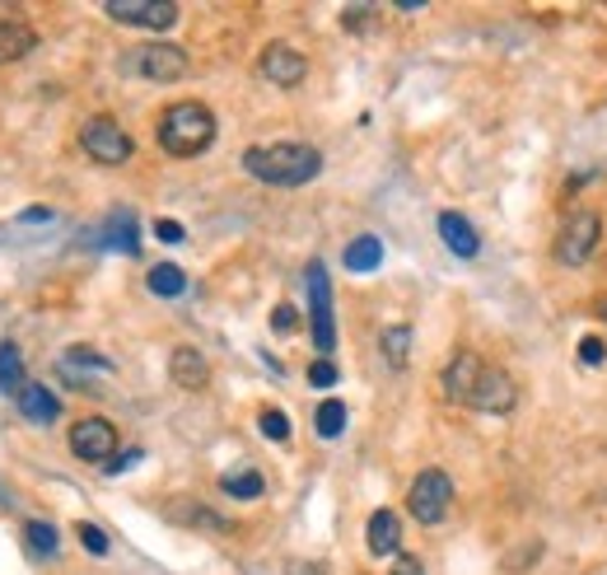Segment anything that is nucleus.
<instances>
[{"mask_svg":"<svg viewBox=\"0 0 607 575\" xmlns=\"http://www.w3.org/2000/svg\"><path fill=\"white\" fill-rule=\"evenodd\" d=\"M243 168L267 188H304L318 178L323 154L304 141H276V146H253L243 154Z\"/></svg>","mask_w":607,"mask_h":575,"instance_id":"1","label":"nucleus"},{"mask_svg":"<svg viewBox=\"0 0 607 575\" xmlns=\"http://www.w3.org/2000/svg\"><path fill=\"white\" fill-rule=\"evenodd\" d=\"M154 132H160V146L174 154V160H192V154L211 150V141H215V113L197 99H182L160 117Z\"/></svg>","mask_w":607,"mask_h":575,"instance_id":"2","label":"nucleus"},{"mask_svg":"<svg viewBox=\"0 0 607 575\" xmlns=\"http://www.w3.org/2000/svg\"><path fill=\"white\" fill-rule=\"evenodd\" d=\"M122 71L140 75V80H154V85H174L187 75V52L174 48V42H140V48L122 52Z\"/></svg>","mask_w":607,"mask_h":575,"instance_id":"3","label":"nucleus"},{"mask_svg":"<svg viewBox=\"0 0 607 575\" xmlns=\"http://www.w3.org/2000/svg\"><path fill=\"white\" fill-rule=\"evenodd\" d=\"M304 286H308V328H314V347L327 355L337 347V314H332V282H327V267L318 258L304 267Z\"/></svg>","mask_w":607,"mask_h":575,"instance_id":"4","label":"nucleus"},{"mask_svg":"<svg viewBox=\"0 0 607 575\" xmlns=\"http://www.w3.org/2000/svg\"><path fill=\"white\" fill-rule=\"evenodd\" d=\"M603 239V221L594 211H570L566 225H560L556 235V262L560 267H584L589 258H594V248Z\"/></svg>","mask_w":607,"mask_h":575,"instance_id":"5","label":"nucleus"},{"mask_svg":"<svg viewBox=\"0 0 607 575\" xmlns=\"http://www.w3.org/2000/svg\"><path fill=\"white\" fill-rule=\"evenodd\" d=\"M80 150L89 154L93 164H108V168H117V164H127V160H131L136 141H131V136L117 127L113 117H89L85 127H80Z\"/></svg>","mask_w":607,"mask_h":575,"instance_id":"6","label":"nucleus"},{"mask_svg":"<svg viewBox=\"0 0 607 575\" xmlns=\"http://www.w3.org/2000/svg\"><path fill=\"white\" fill-rule=\"evenodd\" d=\"M448 505H454V477H448L444 468H426L412 491H407V510L420 520V524H440L448 515Z\"/></svg>","mask_w":607,"mask_h":575,"instance_id":"7","label":"nucleus"},{"mask_svg":"<svg viewBox=\"0 0 607 575\" xmlns=\"http://www.w3.org/2000/svg\"><path fill=\"white\" fill-rule=\"evenodd\" d=\"M71 454L80 463H103L117 454V426L108 416H85V422L71 426Z\"/></svg>","mask_w":607,"mask_h":575,"instance_id":"8","label":"nucleus"},{"mask_svg":"<svg viewBox=\"0 0 607 575\" xmlns=\"http://www.w3.org/2000/svg\"><path fill=\"white\" fill-rule=\"evenodd\" d=\"M257 75L267 85H280V89H294L308 75V57L300 48H290V42H267L257 57Z\"/></svg>","mask_w":607,"mask_h":575,"instance_id":"9","label":"nucleus"},{"mask_svg":"<svg viewBox=\"0 0 607 575\" xmlns=\"http://www.w3.org/2000/svg\"><path fill=\"white\" fill-rule=\"evenodd\" d=\"M514 402H519V388H514V379L505 375V370H495V365L481 370L477 388L467 393V408H472V412H486V416L514 412Z\"/></svg>","mask_w":607,"mask_h":575,"instance_id":"10","label":"nucleus"},{"mask_svg":"<svg viewBox=\"0 0 607 575\" xmlns=\"http://www.w3.org/2000/svg\"><path fill=\"white\" fill-rule=\"evenodd\" d=\"M108 20L131 24V28H174L178 5L174 0H108Z\"/></svg>","mask_w":607,"mask_h":575,"instance_id":"11","label":"nucleus"},{"mask_svg":"<svg viewBox=\"0 0 607 575\" xmlns=\"http://www.w3.org/2000/svg\"><path fill=\"white\" fill-rule=\"evenodd\" d=\"M85 243H99V248H113V253L136 258V253H140V229H136V215H131V211H113V215L103 221L99 235H85Z\"/></svg>","mask_w":607,"mask_h":575,"instance_id":"12","label":"nucleus"},{"mask_svg":"<svg viewBox=\"0 0 607 575\" xmlns=\"http://www.w3.org/2000/svg\"><path fill=\"white\" fill-rule=\"evenodd\" d=\"M168 375H174V384L187 388V393H201V388L211 384V365L197 347H178L174 355H168Z\"/></svg>","mask_w":607,"mask_h":575,"instance_id":"13","label":"nucleus"},{"mask_svg":"<svg viewBox=\"0 0 607 575\" xmlns=\"http://www.w3.org/2000/svg\"><path fill=\"white\" fill-rule=\"evenodd\" d=\"M481 370H486V361H481L477 351H458L444 370V393L454 402H467V393H472L477 379H481Z\"/></svg>","mask_w":607,"mask_h":575,"instance_id":"14","label":"nucleus"},{"mask_svg":"<svg viewBox=\"0 0 607 575\" xmlns=\"http://www.w3.org/2000/svg\"><path fill=\"white\" fill-rule=\"evenodd\" d=\"M365 538H369L374 557H397L402 552V515H397V510H374Z\"/></svg>","mask_w":607,"mask_h":575,"instance_id":"15","label":"nucleus"},{"mask_svg":"<svg viewBox=\"0 0 607 575\" xmlns=\"http://www.w3.org/2000/svg\"><path fill=\"white\" fill-rule=\"evenodd\" d=\"M440 239L448 243V253H458V258H477L481 253L477 229L467 225V215H458V211H440Z\"/></svg>","mask_w":607,"mask_h":575,"instance_id":"16","label":"nucleus"},{"mask_svg":"<svg viewBox=\"0 0 607 575\" xmlns=\"http://www.w3.org/2000/svg\"><path fill=\"white\" fill-rule=\"evenodd\" d=\"M20 412L28 416V422H38V426H52L61 416V402H56V393L47 384H24L20 388Z\"/></svg>","mask_w":607,"mask_h":575,"instance_id":"17","label":"nucleus"},{"mask_svg":"<svg viewBox=\"0 0 607 575\" xmlns=\"http://www.w3.org/2000/svg\"><path fill=\"white\" fill-rule=\"evenodd\" d=\"M34 28L28 24H20V20H0V66L5 61H20V57H28L34 52Z\"/></svg>","mask_w":607,"mask_h":575,"instance_id":"18","label":"nucleus"},{"mask_svg":"<svg viewBox=\"0 0 607 575\" xmlns=\"http://www.w3.org/2000/svg\"><path fill=\"white\" fill-rule=\"evenodd\" d=\"M24 351L14 347V341H0V393L5 398H20V388H24Z\"/></svg>","mask_w":607,"mask_h":575,"instance_id":"19","label":"nucleus"},{"mask_svg":"<svg viewBox=\"0 0 607 575\" xmlns=\"http://www.w3.org/2000/svg\"><path fill=\"white\" fill-rule=\"evenodd\" d=\"M220 491L233 496V501H257L262 491H267V477L257 468H239V473H225L220 477Z\"/></svg>","mask_w":607,"mask_h":575,"instance_id":"20","label":"nucleus"},{"mask_svg":"<svg viewBox=\"0 0 607 575\" xmlns=\"http://www.w3.org/2000/svg\"><path fill=\"white\" fill-rule=\"evenodd\" d=\"M379 347H383V361H388V365H393V370H407V355H412V328H407V323H393V328H383Z\"/></svg>","mask_w":607,"mask_h":575,"instance_id":"21","label":"nucleus"},{"mask_svg":"<svg viewBox=\"0 0 607 575\" xmlns=\"http://www.w3.org/2000/svg\"><path fill=\"white\" fill-rule=\"evenodd\" d=\"M379 262H383V243L374 239V235H361V239L346 243V267L351 272H374Z\"/></svg>","mask_w":607,"mask_h":575,"instance_id":"22","label":"nucleus"},{"mask_svg":"<svg viewBox=\"0 0 607 575\" xmlns=\"http://www.w3.org/2000/svg\"><path fill=\"white\" fill-rule=\"evenodd\" d=\"M150 290L160 295V300H178V295L187 290L182 267H174V262H160V267H150Z\"/></svg>","mask_w":607,"mask_h":575,"instance_id":"23","label":"nucleus"},{"mask_svg":"<svg viewBox=\"0 0 607 575\" xmlns=\"http://www.w3.org/2000/svg\"><path fill=\"white\" fill-rule=\"evenodd\" d=\"M314 426H318V435H323V440H337V435L346 430V402H341V398H327V402H318V416H314Z\"/></svg>","mask_w":607,"mask_h":575,"instance_id":"24","label":"nucleus"},{"mask_svg":"<svg viewBox=\"0 0 607 575\" xmlns=\"http://www.w3.org/2000/svg\"><path fill=\"white\" fill-rule=\"evenodd\" d=\"M24 548L34 552V557H52L56 552V528L42 524V520H28L24 524Z\"/></svg>","mask_w":607,"mask_h":575,"instance_id":"25","label":"nucleus"},{"mask_svg":"<svg viewBox=\"0 0 607 575\" xmlns=\"http://www.w3.org/2000/svg\"><path fill=\"white\" fill-rule=\"evenodd\" d=\"M66 365L71 370H99V375H108V370H113V365H108V355H99L93 347H71L66 351Z\"/></svg>","mask_w":607,"mask_h":575,"instance_id":"26","label":"nucleus"},{"mask_svg":"<svg viewBox=\"0 0 607 575\" xmlns=\"http://www.w3.org/2000/svg\"><path fill=\"white\" fill-rule=\"evenodd\" d=\"M341 24H346V34H369V28L379 24V10L374 5H351L346 14H341Z\"/></svg>","mask_w":607,"mask_h":575,"instance_id":"27","label":"nucleus"},{"mask_svg":"<svg viewBox=\"0 0 607 575\" xmlns=\"http://www.w3.org/2000/svg\"><path fill=\"white\" fill-rule=\"evenodd\" d=\"M262 435H267V440H276V445H286L290 440V416L286 412H276V408H267V412H262Z\"/></svg>","mask_w":607,"mask_h":575,"instance_id":"28","label":"nucleus"},{"mask_svg":"<svg viewBox=\"0 0 607 575\" xmlns=\"http://www.w3.org/2000/svg\"><path fill=\"white\" fill-rule=\"evenodd\" d=\"M271 333H280V337L300 333V314H294L290 304H276V309H271Z\"/></svg>","mask_w":607,"mask_h":575,"instance_id":"29","label":"nucleus"},{"mask_svg":"<svg viewBox=\"0 0 607 575\" xmlns=\"http://www.w3.org/2000/svg\"><path fill=\"white\" fill-rule=\"evenodd\" d=\"M75 534H80V542H85V552H89V557H108V534H103V528L80 524Z\"/></svg>","mask_w":607,"mask_h":575,"instance_id":"30","label":"nucleus"},{"mask_svg":"<svg viewBox=\"0 0 607 575\" xmlns=\"http://www.w3.org/2000/svg\"><path fill=\"white\" fill-rule=\"evenodd\" d=\"M136 463H140V449H122V454H113V459L103 463V473L108 477H122L127 468H136Z\"/></svg>","mask_w":607,"mask_h":575,"instance_id":"31","label":"nucleus"},{"mask_svg":"<svg viewBox=\"0 0 607 575\" xmlns=\"http://www.w3.org/2000/svg\"><path fill=\"white\" fill-rule=\"evenodd\" d=\"M308 384H314V388H332V384H337V365H332V361L308 365Z\"/></svg>","mask_w":607,"mask_h":575,"instance_id":"32","label":"nucleus"},{"mask_svg":"<svg viewBox=\"0 0 607 575\" xmlns=\"http://www.w3.org/2000/svg\"><path fill=\"white\" fill-rule=\"evenodd\" d=\"M603 355H607L603 337H584V341H580V361H584V365H603Z\"/></svg>","mask_w":607,"mask_h":575,"instance_id":"33","label":"nucleus"},{"mask_svg":"<svg viewBox=\"0 0 607 575\" xmlns=\"http://www.w3.org/2000/svg\"><path fill=\"white\" fill-rule=\"evenodd\" d=\"M393 575H426V566H420L416 557H407V552H397V562H393Z\"/></svg>","mask_w":607,"mask_h":575,"instance_id":"34","label":"nucleus"},{"mask_svg":"<svg viewBox=\"0 0 607 575\" xmlns=\"http://www.w3.org/2000/svg\"><path fill=\"white\" fill-rule=\"evenodd\" d=\"M154 235H160V243H182V225L160 221V225H154Z\"/></svg>","mask_w":607,"mask_h":575,"instance_id":"35","label":"nucleus"},{"mask_svg":"<svg viewBox=\"0 0 607 575\" xmlns=\"http://www.w3.org/2000/svg\"><path fill=\"white\" fill-rule=\"evenodd\" d=\"M24 221H28V225H47V221H52V211H47V207H28Z\"/></svg>","mask_w":607,"mask_h":575,"instance_id":"36","label":"nucleus"},{"mask_svg":"<svg viewBox=\"0 0 607 575\" xmlns=\"http://www.w3.org/2000/svg\"><path fill=\"white\" fill-rule=\"evenodd\" d=\"M290 575H323V566H294Z\"/></svg>","mask_w":607,"mask_h":575,"instance_id":"37","label":"nucleus"},{"mask_svg":"<svg viewBox=\"0 0 607 575\" xmlns=\"http://www.w3.org/2000/svg\"><path fill=\"white\" fill-rule=\"evenodd\" d=\"M603 318H607V300H603Z\"/></svg>","mask_w":607,"mask_h":575,"instance_id":"38","label":"nucleus"}]
</instances>
